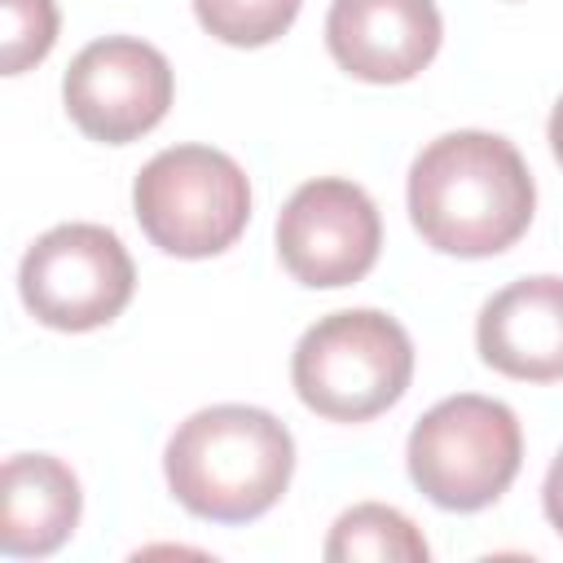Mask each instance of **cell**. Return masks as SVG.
Returning <instances> with one entry per match:
<instances>
[{"mask_svg": "<svg viewBox=\"0 0 563 563\" xmlns=\"http://www.w3.org/2000/svg\"><path fill=\"white\" fill-rule=\"evenodd\" d=\"M194 13L207 35L233 48H260L290 31L299 0H194Z\"/></svg>", "mask_w": 563, "mask_h": 563, "instance_id": "obj_13", "label": "cell"}, {"mask_svg": "<svg viewBox=\"0 0 563 563\" xmlns=\"http://www.w3.org/2000/svg\"><path fill=\"white\" fill-rule=\"evenodd\" d=\"M409 479L440 510H484L519 475L523 431L510 405L493 396H449L431 405L409 431Z\"/></svg>", "mask_w": 563, "mask_h": 563, "instance_id": "obj_4", "label": "cell"}, {"mask_svg": "<svg viewBox=\"0 0 563 563\" xmlns=\"http://www.w3.org/2000/svg\"><path fill=\"white\" fill-rule=\"evenodd\" d=\"M163 471L189 515L211 523H251L282 501L295 471V440L268 409L211 405L176 427Z\"/></svg>", "mask_w": 563, "mask_h": 563, "instance_id": "obj_2", "label": "cell"}, {"mask_svg": "<svg viewBox=\"0 0 563 563\" xmlns=\"http://www.w3.org/2000/svg\"><path fill=\"white\" fill-rule=\"evenodd\" d=\"M172 88V66L154 44L106 35L75 53L62 79V101L84 136L128 145L163 123Z\"/></svg>", "mask_w": 563, "mask_h": 563, "instance_id": "obj_8", "label": "cell"}, {"mask_svg": "<svg viewBox=\"0 0 563 563\" xmlns=\"http://www.w3.org/2000/svg\"><path fill=\"white\" fill-rule=\"evenodd\" d=\"M484 365L519 383L563 378V277H523L497 290L475 321Z\"/></svg>", "mask_w": 563, "mask_h": 563, "instance_id": "obj_10", "label": "cell"}, {"mask_svg": "<svg viewBox=\"0 0 563 563\" xmlns=\"http://www.w3.org/2000/svg\"><path fill=\"white\" fill-rule=\"evenodd\" d=\"M136 224L180 260H207L233 246L251 220L246 172L211 145H172L154 154L132 185Z\"/></svg>", "mask_w": 563, "mask_h": 563, "instance_id": "obj_5", "label": "cell"}, {"mask_svg": "<svg viewBox=\"0 0 563 563\" xmlns=\"http://www.w3.org/2000/svg\"><path fill=\"white\" fill-rule=\"evenodd\" d=\"M413 378L405 325L378 308H343L303 330L290 356L299 400L330 422H369L387 413Z\"/></svg>", "mask_w": 563, "mask_h": 563, "instance_id": "obj_3", "label": "cell"}, {"mask_svg": "<svg viewBox=\"0 0 563 563\" xmlns=\"http://www.w3.org/2000/svg\"><path fill=\"white\" fill-rule=\"evenodd\" d=\"M435 0H334L325 13L330 57L365 84H405L440 48Z\"/></svg>", "mask_w": 563, "mask_h": 563, "instance_id": "obj_9", "label": "cell"}, {"mask_svg": "<svg viewBox=\"0 0 563 563\" xmlns=\"http://www.w3.org/2000/svg\"><path fill=\"white\" fill-rule=\"evenodd\" d=\"M541 506H545L550 528L563 537V453L550 462V475H545V488H541Z\"/></svg>", "mask_w": 563, "mask_h": 563, "instance_id": "obj_15", "label": "cell"}, {"mask_svg": "<svg viewBox=\"0 0 563 563\" xmlns=\"http://www.w3.org/2000/svg\"><path fill=\"white\" fill-rule=\"evenodd\" d=\"M532 207V172L497 132H444L409 167V220L440 255L484 260L515 246Z\"/></svg>", "mask_w": 563, "mask_h": 563, "instance_id": "obj_1", "label": "cell"}, {"mask_svg": "<svg viewBox=\"0 0 563 563\" xmlns=\"http://www.w3.org/2000/svg\"><path fill=\"white\" fill-rule=\"evenodd\" d=\"M431 550L422 541V532L413 528V519H405L396 506H378V501H361L352 510H343L330 528L325 541V559L330 563H422Z\"/></svg>", "mask_w": 563, "mask_h": 563, "instance_id": "obj_12", "label": "cell"}, {"mask_svg": "<svg viewBox=\"0 0 563 563\" xmlns=\"http://www.w3.org/2000/svg\"><path fill=\"white\" fill-rule=\"evenodd\" d=\"M550 150H554V158L563 163V101H559L554 114H550Z\"/></svg>", "mask_w": 563, "mask_h": 563, "instance_id": "obj_16", "label": "cell"}, {"mask_svg": "<svg viewBox=\"0 0 563 563\" xmlns=\"http://www.w3.org/2000/svg\"><path fill=\"white\" fill-rule=\"evenodd\" d=\"M383 246V220L374 198L343 180L317 176L299 185L277 216V255L286 273L312 290L361 282Z\"/></svg>", "mask_w": 563, "mask_h": 563, "instance_id": "obj_7", "label": "cell"}, {"mask_svg": "<svg viewBox=\"0 0 563 563\" xmlns=\"http://www.w3.org/2000/svg\"><path fill=\"white\" fill-rule=\"evenodd\" d=\"M4 4V75H22L44 62L57 40V4L53 0H0Z\"/></svg>", "mask_w": 563, "mask_h": 563, "instance_id": "obj_14", "label": "cell"}, {"mask_svg": "<svg viewBox=\"0 0 563 563\" xmlns=\"http://www.w3.org/2000/svg\"><path fill=\"white\" fill-rule=\"evenodd\" d=\"M0 550L13 559H44L79 523V479L53 453H13L0 475Z\"/></svg>", "mask_w": 563, "mask_h": 563, "instance_id": "obj_11", "label": "cell"}, {"mask_svg": "<svg viewBox=\"0 0 563 563\" xmlns=\"http://www.w3.org/2000/svg\"><path fill=\"white\" fill-rule=\"evenodd\" d=\"M136 286L128 246L106 224H57L22 255L18 290L48 330H97L114 321Z\"/></svg>", "mask_w": 563, "mask_h": 563, "instance_id": "obj_6", "label": "cell"}]
</instances>
